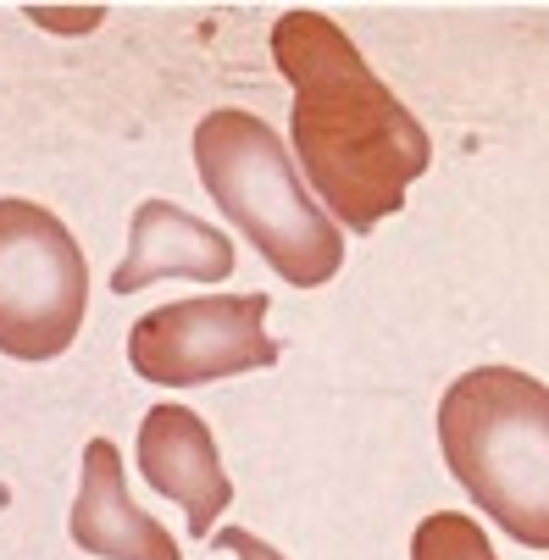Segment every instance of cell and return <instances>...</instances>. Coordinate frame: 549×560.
Segmentation results:
<instances>
[{
    "mask_svg": "<svg viewBox=\"0 0 549 560\" xmlns=\"http://www.w3.org/2000/svg\"><path fill=\"white\" fill-rule=\"evenodd\" d=\"M272 61L294 90L289 133L305 189H317L350 233L406 211L411 184L433 162V139L366 67L355 39L323 12H283L272 23Z\"/></svg>",
    "mask_w": 549,
    "mask_h": 560,
    "instance_id": "1",
    "label": "cell"
},
{
    "mask_svg": "<svg viewBox=\"0 0 549 560\" xmlns=\"http://www.w3.org/2000/svg\"><path fill=\"white\" fill-rule=\"evenodd\" d=\"M439 450L478 511L549 549V383L522 366L460 372L439 399Z\"/></svg>",
    "mask_w": 549,
    "mask_h": 560,
    "instance_id": "2",
    "label": "cell"
},
{
    "mask_svg": "<svg viewBox=\"0 0 549 560\" xmlns=\"http://www.w3.org/2000/svg\"><path fill=\"white\" fill-rule=\"evenodd\" d=\"M195 173L217 211L267 256L283 283L323 289L339 278L344 233L294 178L289 144L256 112H206V122L195 128Z\"/></svg>",
    "mask_w": 549,
    "mask_h": 560,
    "instance_id": "3",
    "label": "cell"
},
{
    "mask_svg": "<svg viewBox=\"0 0 549 560\" xmlns=\"http://www.w3.org/2000/svg\"><path fill=\"white\" fill-rule=\"evenodd\" d=\"M90 305V261L67 222L34 200H0V355L56 361Z\"/></svg>",
    "mask_w": 549,
    "mask_h": 560,
    "instance_id": "4",
    "label": "cell"
},
{
    "mask_svg": "<svg viewBox=\"0 0 549 560\" xmlns=\"http://www.w3.org/2000/svg\"><path fill=\"white\" fill-rule=\"evenodd\" d=\"M267 294H206L144 311L128 334V366L144 383L195 388L240 372L278 366V339L267 334Z\"/></svg>",
    "mask_w": 549,
    "mask_h": 560,
    "instance_id": "5",
    "label": "cell"
},
{
    "mask_svg": "<svg viewBox=\"0 0 549 560\" xmlns=\"http://www.w3.org/2000/svg\"><path fill=\"white\" fill-rule=\"evenodd\" d=\"M139 471L162 500L184 505L195 538H206L233 505V477L217 455V439L189 406H155L139 422Z\"/></svg>",
    "mask_w": 549,
    "mask_h": 560,
    "instance_id": "6",
    "label": "cell"
},
{
    "mask_svg": "<svg viewBox=\"0 0 549 560\" xmlns=\"http://www.w3.org/2000/svg\"><path fill=\"white\" fill-rule=\"evenodd\" d=\"M67 533H72L78 549H90L101 560H184L178 538L150 511H139L128 500L122 455H117L112 439L84 444V477H78V500H72Z\"/></svg>",
    "mask_w": 549,
    "mask_h": 560,
    "instance_id": "7",
    "label": "cell"
},
{
    "mask_svg": "<svg viewBox=\"0 0 549 560\" xmlns=\"http://www.w3.org/2000/svg\"><path fill=\"white\" fill-rule=\"evenodd\" d=\"M162 278H184V283L233 278V238L206 228L173 200H144L128 222V256L112 272V294H139Z\"/></svg>",
    "mask_w": 549,
    "mask_h": 560,
    "instance_id": "8",
    "label": "cell"
},
{
    "mask_svg": "<svg viewBox=\"0 0 549 560\" xmlns=\"http://www.w3.org/2000/svg\"><path fill=\"white\" fill-rule=\"evenodd\" d=\"M411 560H500L489 533L460 516V511H433L417 533H411Z\"/></svg>",
    "mask_w": 549,
    "mask_h": 560,
    "instance_id": "9",
    "label": "cell"
},
{
    "mask_svg": "<svg viewBox=\"0 0 549 560\" xmlns=\"http://www.w3.org/2000/svg\"><path fill=\"white\" fill-rule=\"evenodd\" d=\"M211 549H227L233 560H283L267 538H256L250 527H222V533H211Z\"/></svg>",
    "mask_w": 549,
    "mask_h": 560,
    "instance_id": "10",
    "label": "cell"
},
{
    "mask_svg": "<svg viewBox=\"0 0 549 560\" xmlns=\"http://www.w3.org/2000/svg\"><path fill=\"white\" fill-rule=\"evenodd\" d=\"M28 18H34L39 28H72V34H78V28H95V23H101V7H78V18H56L50 7H34Z\"/></svg>",
    "mask_w": 549,
    "mask_h": 560,
    "instance_id": "11",
    "label": "cell"
}]
</instances>
